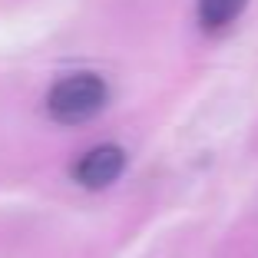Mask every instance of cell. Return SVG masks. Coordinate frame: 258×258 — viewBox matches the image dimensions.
I'll return each instance as SVG.
<instances>
[{"instance_id":"1","label":"cell","mask_w":258,"mask_h":258,"mask_svg":"<svg viewBox=\"0 0 258 258\" xmlns=\"http://www.w3.org/2000/svg\"><path fill=\"white\" fill-rule=\"evenodd\" d=\"M106 106V83L96 73H76L67 76L50 90L46 96V109L56 122H86Z\"/></svg>"},{"instance_id":"2","label":"cell","mask_w":258,"mask_h":258,"mask_svg":"<svg viewBox=\"0 0 258 258\" xmlns=\"http://www.w3.org/2000/svg\"><path fill=\"white\" fill-rule=\"evenodd\" d=\"M126 169V156L116 146H96L73 166L76 182L86 189H106L109 182H116Z\"/></svg>"},{"instance_id":"3","label":"cell","mask_w":258,"mask_h":258,"mask_svg":"<svg viewBox=\"0 0 258 258\" xmlns=\"http://www.w3.org/2000/svg\"><path fill=\"white\" fill-rule=\"evenodd\" d=\"M248 0H199V23L205 30H222L245 10Z\"/></svg>"}]
</instances>
